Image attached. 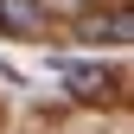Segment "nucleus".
I'll list each match as a JSON object with an SVG mask.
<instances>
[{
  "instance_id": "obj_1",
  "label": "nucleus",
  "mask_w": 134,
  "mask_h": 134,
  "mask_svg": "<svg viewBox=\"0 0 134 134\" xmlns=\"http://www.w3.org/2000/svg\"><path fill=\"white\" fill-rule=\"evenodd\" d=\"M58 70L70 77V90L83 96V102H102V96H115V77H109V70H77V64H64V58H58Z\"/></svg>"
},
{
  "instance_id": "obj_2",
  "label": "nucleus",
  "mask_w": 134,
  "mask_h": 134,
  "mask_svg": "<svg viewBox=\"0 0 134 134\" xmlns=\"http://www.w3.org/2000/svg\"><path fill=\"white\" fill-rule=\"evenodd\" d=\"M0 26H13V32H45V7H38V0H0Z\"/></svg>"
},
{
  "instance_id": "obj_3",
  "label": "nucleus",
  "mask_w": 134,
  "mask_h": 134,
  "mask_svg": "<svg viewBox=\"0 0 134 134\" xmlns=\"http://www.w3.org/2000/svg\"><path fill=\"white\" fill-rule=\"evenodd\" d=\"M128 32H134V19H128V13H109V19H90V26H83V38H96V45H128Z\"/></svg>"
}]
</instances>
